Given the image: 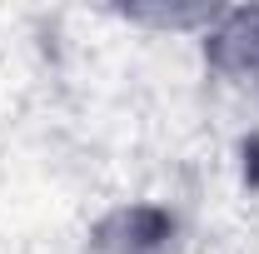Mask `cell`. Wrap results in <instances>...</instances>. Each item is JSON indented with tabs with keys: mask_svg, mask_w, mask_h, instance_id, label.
<instances>
[{
	"mask_svg": "<svg viewBox=\"0 0 259 254\" xmlns=\"http://www.w3.org/2000/svg\"><path fill=\"white\" fill-rule=\"evenodd\" d=\"M80 254H190V229L160 199H125L85 229Z\"/></svg>",
	"mask_w": 259,
	"mask_h": 254,
	"instance_id": "obj_1",
	"label": "cell"
},
{
	"mask_svg": "<svg viewBox=\"0 0 259 254\" xmlns=\"http://www.w3.org/2000/svg\"><path fill=\"white\" fill-rule=\"evenodd\" d=\"M204 65L234 95L259 100V5L220 10L204 30Z\"/></svg>",
	"mask_w": 259,
	"mask_h": 254,
	"instance_id": "obj_2",
	"label": "cell"
}]
</instances>
